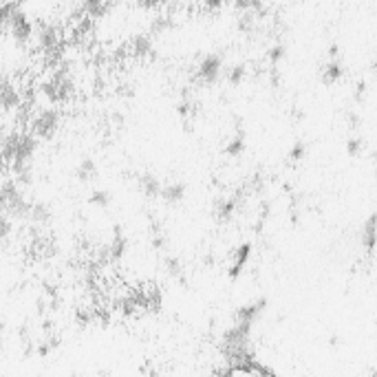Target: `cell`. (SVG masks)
Instances as JSON below:
<instances>
[{"mask_svg":"<svg viewBox=\"0 0 377 377\" xmlns=\"http://www.w3.org/2000/svg\"><path fill=\"white\" fill-rule=\"evenodd\" d=\"M360 243L366 249H373L377 245V214L366 218V223L362 225V232H360Z\"/></svg>","mask_w":377,"mask_h":377,"instance_id":"cell-7","label":"cell"},{"mask_svg":"<svg viewBox=\"0 0 377 377\" xmlns=\"http://www.w3.org/2000/svg\"><path fill=\"white\" fill-rule=\"evenodd\" d=\"M31 201L25 196L23 185L14 179L0 183V214L12 218L14 223H27Z\"/></svg>","mask_w":377,"mask_h":377,"instance_id":"cell-1","label":"cell"},{"mask_svg":"<svg viewBox=\"0 0 377 377\" xmlns=\"http://www.w3.org/2000/svg\"><path fill=\"white\" fill-rule=\"evenodd\" d=\"M163 183L159 181V176L152 172H141L137 174V190L146 196V198H159Z\"/></svg>","mask_w":377,"mask_h":377,"instance_id":"cell-4","label":"cell"},{"mask_svg":"<svg viewBox=\"0 0 377 377\" xmlns=\"http://www.w3.org/2000/svg\"><path fill=\"white\" fill-rule=\"evenodd\" d=\"M76 174H78L80 181H93V179H95V176H98V163H95V159H91V157L82 159L80 165H78V170H76Z\"/></svg>","mask_w":377,"mask_h":377,"instance_id":"cell-8","label":"cell"},{"mask_svg":"<svg viewBox=\"0 0 377 377\" xmlns=\"http://www.w3.org/2000/svg\"><path fill=\"white\" fill-rule=\"evenodd\" d=\"M185 194H187L185 183H181V181H170V183H163L159 198H161L165 205H179V203H183Z\"/></svg>","mask_w":377,"mask_h":377,"instance_id":"cell-5","label":"cell"},{"mask_svg":"<svg viewBox=\"0 0 377 377\" xmlns=\"http://www.w3.org/2000/svg\"><path fill=\"white\" fill-rule=\"evenodd\" d=\"M14 227H16V223L12 221V218H7V216L0 214V243H5V240L12 238Z\"/></svg>","mask_w":377,"mask_h":377,"instance_id":"cell-10","label":"cell"},{"mask_svg":"<svg viewBox=\"0 0 377 377\" xmlns=\"http://www.w3.org/2000/svg\"><path fill=\"white\" fill-rule=\"evenodd\" d=\"M111 201H113V196H111L108 190H95V192H91V196H89V203L100 207V209H106L111 205Z\"/></svg>","mask_w":377,"mask_h":377,"instance_id":"cell-9","label":"cell"},{"mask_svg":"<svg viewBox=\"0 0 377 377\" xmlns=\"http://www.w3.org/2000/svg\"><path fill=\"white\" fill-rule=\"evenodd\" d=\"M126 251H128V238H126L122 232H115L111 243L104 247L102 251V258L106 260H122L126 256Z\"/></svg>","mask_w":377,"mask_h":377,"instance_id":"cell-6","label":"cell"},{"mask_svg":"<svg viewBox=\"0 0 377 377\" xmlns=\"http://www.w3.org/2000/svg\"><path fill=\"white\" fill-rule=\"evenodd\" d=\"M60 128H62V115L58 108L49 106V108H40L34 115L29 133L34 135V137H38L40 141H51V139H56Z\"/></svg>","mask_w":377,"mask_h":377,"instance_id":"cell-2","label":"cell"},{"mask_svg":"<svg viewBox=\"0 0 377 377\" xmlns=\"http://www.w3.org/2000/svg\"><path fill=\"white\" fill-rule=\"evenodd\" d=\"M54 221V209L51 205L42 203V201H31V209H29V216H27V225L31 227H38V229H45L51 225Z\"/></svg>","mask_w":377,"mask_h":377,"instance_id":"cell-3","label":"cell"}]
</instances>
